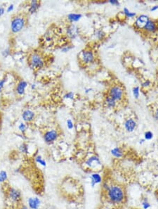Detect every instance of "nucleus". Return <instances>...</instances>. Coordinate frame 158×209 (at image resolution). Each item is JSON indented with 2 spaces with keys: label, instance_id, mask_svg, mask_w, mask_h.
<instances>
[{
  "label": "nucleus",
  "instance_id": "12",
  "mask_svg": "<svg viewBox=\"0 0 158 209\" xmlns=\"http://www.w3.org/2000/svg\"><path fill=\"white\" fill-rule=\"evenodd\" d=\"M85 164L90 168H96L97 167L101 166L100 159L96 156H93L89 157L85 162Z\"/></svg>",
  "mask_w": 158,
  "mask_h": 209
},
{
  "label": "nucleus",
  "instance_id": "18",
  "mask_svg": "<svg viewBox=\"0 0 158 209\" xmlns=\"http://www.w3.org/2000/svg\"><path fill=\"white\" fill-rule=\"evenodd\" d=\"M105 106L109 109H115L117 106V101L108 95L105 99Z\"/></svg>",
  "mask_w": 158,
  "mask_h": 209
},
{
  "label": "nucleus",
  "instance_id": "24",
  "mask_svg": "<svg viewBox=\"0 0 158 209\" xmlns=\"http://www.w3.org/2000/svg\"><path fill=\"white\" fill-rule=\"evenodd\" d=\"M8 179V174L7 172L5 170H1L0 171V182L1 183H4L7 181Z\"/></svg>",
  "mask_w": 158,
  "mask_h": 209
},
{
  "label": "nucleus",
  "instance_id": "42",
  "mask_svg": "<svg viewBox=\"0 0 158 209\" xmlns=\"http://www.w3.org/2000/svg\"><path fill=\"white\" fill-rule=\"evenodd\" d=\"M145 141H146V140L144 139V138H143V139H141L139 140V144H143V143L145 142Z\"/></svg>",
  "mask_w": 158,
  "mask_h": 209
},
{
  "label": "nucleus",
  "instance_id": "36",
  "mask_svg": "<svg viewBox=\"0 0 158 209\" xmlns=\"http://www.w3.org/2000/svg\"><path fill=\"white\" fill-rule=\"evenodd\" d=\"M109 4H110L112 6H115V7H119L120 5V2L118 0H109L108 1Z\"/></svg>",
  "mask_w": 158,
  "mask_h": 209
},
{
  "label": "nucleus",
  "instance_id": "13",
  "mask_svg": "<svg viewBox=\"0 0 158 209\" xmlns=\"http://www.w3.org/2000/svg\"><path fill=\"white\" fill-rule=\"evenodd\" d=\"M35 117V112L30 109L25 110V111L23 112V114H22V118H23V120L26 123L32 122V120H34Z\"/></svg>",
  "mask_w": 158,
  "mask_h": 209
},
{
  "label": "nucleus",
  "instance_id": "31",
  "mask_svg": "<svg viewBox=\"0 0 158 209\" xmlns=\"http://www.w3.org/2000/svg\"><path fill=\"white\" fill-rule=\"evenodd\" d=\"M152 84V82L150 80L147 79L146 80H144L142 83H141V87L144 88V89H146V88H148L150 86H151Z\"/></svg>",
  "mask_w": 158,
  "mask_h": 209
},
{
  "label": "nucleus",
  "instance_id": "44",
  "mask_svg": "<svg viewBox=\"0 0 158 209\" xmlns=\"http://www.w3.org/2000/svg\"><path fill=\"white\" fill-rule=\"evenodd\" d=\"M157 201H158V198H157Z\"/></svg>",
  "mask_w": 158,
  "mask_h": 209
},
{
  "label": "nucleus",
  "instance_id": "33",
  "mask_svg": "<svg viewBox=\"0 0 158 209\" xmlns=\"http://www.w3.org/2000/svg\"><path fill=\"white\" fill-rule=\"evenodd\" d=\"M73 48L72 45H66L63 46L61 48V52H63V53H66V52L70 51L71 49Z\"/></svg>",
  "mask_w": 158,
  "mask_h": 209
},
{
  "label": "nucleus",
  "instance_id": "16",
  "mask_svg": "<svg viewBox=\"0 0 158 209\" xmlns=\"http://www.w3.org/2000/svg\"><path fill=\"white\" fill-rule=\"evenodd\" d=\"M41 204V201L37 197H30L28 199V206L30 209H38Z\"/></svg>",
  "mask_w": 158,
  "mask_h": 209
},
{
  "label": "nucleus",
  "instance_id": "34",
  "mask_svg": "<svg viewBox=\"0 0 158 209\" xmlns=\"http://www.w3.org/2000/svg\"><path fill=\"white\" fill-rule=\"evenodd\" d=\"M11 54V50L9 48H7L4 49L3 51H2V56L4 57V58H7V56H9Z\"/></svg>",
  "mask_w": 158,
  "mask_h": 209
},
{
  "label": "nucleus",
  "instance_id": "1",
  "mask_svg": "<svg viewBox=\"0 0 158 209\" xmlns=\"http://www.w3.org/2000/svg\"><path fill=\"white\" fill-rule=\"evenodd\" d=\"M7 209L20 208L22 206V195L18 189L11 186L7 182L2 184Z\"/></svg>",
  "mask_w": 158,
  "mask_h": 209
},
{
  "label": "nucleus",
  "instance_id": "32",
  "mask_svg": "<svg viewBox=\"0 0 158 209\" xmlns=\"http://www.w3.org/2000/svg\"><path fill=\"white\" fill-rule=\"evenodd\" d=\"M66 125L67 128L69 129V130H72L74 128V123H73L72 120L71 119H67L66 120Z\"/></svg>",
  "mask_w": 158,
  "mask_h": 209
},
{
  "label": "nucleus",
  "instance_id": "3",
  "mask_svg": "<svg viewBox=\"0 0 158 209\" xmlns=\"http://www.w3.org/2000/svg\"><path fill=\"white\" fill-rule=\"evenodd\" d=\"M28 64L30 68L34 70L42 69L44 66L45 61L43 56L39 52L34 51L29 56Z\"/></svg>",
  "mask_w": 158,
  "mask_h": 209
},
{
  "label": "nucleus",
  "instance_id": "28",
  "mask_svg": "<svg viewBox=\"0 0 158 209\" xmlns=\"http://www.w3.org/2000/svg\"><path fill=\"white\" fill-rule=\"evenodd\" d=\"M27 128H28V126L24 123H21L18 125V130L21 132L22 134H24L27 130Z\"/></svg>",
  "mask_w": 158,
  "mask_h": 209
},
{
  "label": "nucleus",
  "instance_id": "23",
  "mask_svg": "<svg viewBox=\"0 0 158 209\" xmlns=\"http://www.w3.org/2000/svg\"><path fill=\"white\" fill-rule=\"evenodd\" d=\"M132 93L136 100H138L140 97V93H141V88L138 86H135L133 87L132 89Z\"/></svg>",
  "mask_w": 158,
  "mask_h": 209
},
{
  "label": "nucleus",
  "instance_id": "19",
  "mask_svg": "<svg viewBox=\"0 0 158 209\" xmlns=\"http://www.w3.org/2000/svg\"><path fill=\"white\" fill-rule=\"evenodd\" d=\"M102 178L100 175L97 173H94L91 175V185L92 187L101 182Z\"/></svg>",
  "mask_w": 158,
  "mask_h": 209
},
{
  "label": "nucleus",
  "instance_id": "25",
  "mask_svg": "<svg viewBox=\"0 0 158 209\" xmlns=\"http://www.w3.org/2000/svg\"><path fill=\"white\" fill-rule=\"evenodd\" d=\"M35 159V161H36L38 164L41 165L42 166L45 167L46 166H47V162H46L44 159L40 155L37 156Z\"/></svg>",
  "mask_w": 158,
  "mask_h": 209
},
{
  "label": "nucleus",
  "instance_id": "38",
  "mask_svg": "<svg viewBox=\"0 0 158 209\" xmlns=\"http://www.w3.org/2000/svg\"><path fill=\"white\" fill-rule=\"evenodd\" d=\"M157 10H158V4L157 5H154V6L151 7V9H150V12H157Z\"/></svg>",
  "mask_w": 158,
  "mask_h": 209
},
{
  "label": "nucleus",
  "instance_id": "40",
  "mask_svg": "<svg viewBox=\"0 0 158 209\" xmlns=\"http://www.w3.org/2000/svg\"><path fill=\"white\" fill-rule=\"evenodd\" d=\"M92 91H93V89H92V88H90V87H87V88H85V89H84V93H85V94H89L90 92H91Z\"/></svg>",
  "mask_w": 158,
  "mask_h": 209
},
{
  "label": "nucleus",
  "instance_id": "20",
  "mask_svg": "<svg viewBox=\"0 0 158 209\" xmlns=\"http://www.w3.org/2000/svg\"><path fill=\"white\" fill-rule=\"evenodd\" d=\"M110 153H111V154L114 156V157L118 158H122V156H123V154H124L123 151H122V148H119V147L113 148V149L111 150Z\"/></svg>",
  "mask_w": 158,
  "mask_h": 209
},
{
  "label": "nucleus",
  "instance_id": "9",
  "mask_svg": "<svg viewBox=\"0 0 158 209\" xmlns=\"http://www.w3.org/2000/svg\"><path fill=\"white\" fill-rule=\"evenodd\" d=\"M150 17L146 14H141L137 16L134 21V27L138 30L143 29L144 26H145V25L148 21Z\"/></svg>",
  "mask_w": 158,
  "mask_h": 209
},
{
  "label": "nucleus",
  "instance_id": "4",
  "mask_svg": "<svg viewBox=\"0 0 158 209\" xmlns=\"http://www.w3.org/2000/svg\"><path fill=\"white\" fill-rule=\"evenodd\" d=\"M26 25V18L23 15L18 14L13 16L11 21V31L13 34H17L24 29Z\"/></svg>",
  "mask_w": 158,
  "mask_h": 209
},
{
  "label": "nucleus",
  "instance_id": "22",
  "mask_svg": "<svg viewBox=\"0 0 158 209\" xmlns=\"http://www.w3.org/2000/svg\"><path fill=\"white\" fill-rule=\"evenodd\" d=\"M123 13L127 18H133L137 17V13L131 12V11L127 7H124L123 9Z\"/></svg>",
  "mask_w": 158,
  "mask_h": 209
},
{
  "label": "nucleus",
  "instance_id": "35",
  "mask_svg": "<svg viewBox=\"0 0 158 209\" xmlns=\"http://www.w3.org/2000/svg\"><path fill=\"white\" fill-rule=\"evenodd\" d=\"M6 81H7L6 78H4L0 80V93H1L2 92V90H3Z\"/></svg>",
  "mask_w": 158,
  "mask_h": 209
},
{
  "label": "nucleus",
  "instance_id": "29",
  "mask_svg": "<svg viewBox=\"0 0 158 209\" xmlns=\"http://www.w3.org/2000/svg\"><path fill=\"white\" fill-rule=\"evenodd\" d=\"M63 98L66 99V100H73L75 99V93L73 92H68L65 93L63 96Z\"/></svg>",
  "mask_w": 158,
  "mask_h": 209
},
{
  "label": "nucleus",
  "instance_id": "14",
  "mask_svg": "<svg viewBox=\"0 0 158 209\" xmlns=\"http://www.w3.org/2000/svg\"><path fill=\"white\" fill-rule=\"evenodd\" d=\"M41 2L37 0H32L29 3L28 13L30 14H34L36 13L40 7Z\"/></svg>",
  "mask_w": 158,
  "mask_h": 209
},
{
  "label": "nucleus",
  "instance_id": "17",
  "mask_svg": "<svg viewBox=\"0 0 158 209\" xmlns=\"http://www.w3.org/2000/svg\"><path fill=\"white\" fill-rule=\"evenodd\" d=\"M81 18H82V15L81 13H71L67 15V18L70 23H75L77 22L80 21Z\"/></svg>",
  "mask_w": 158,
  "mask_h": 209
},
{
  "label": "nucleus",
  "instance_id": "27",
  "mask_svg": "<svg viewBox=\"0 0 158 209\" xmlns=\"http://www.w3.org/2000/svg\"><path fill=\"white\" fill-rule=\"evenodd\" d=\"M154 137V134L151 131H146L144 133V139L145 140H151Z\"/></svg>",
  "mask_w": 158,
  "mask_h": 209
},
{
  "label": "nucleus",
  "instance_id": "15",
  "mask_svg": "<svg viewBox=\"0 0 158 209\" xmlns=\"http://www.w3.org/2000/svg\"><path fill=\"white\" fill-rule=\"evenodd\" d=\"M143 30L148 32H154L157 31V23L153 20L150 18L144 26Z\"/></svg>",
  "mask_w": 158,
  "mask_h": 209
},
{
  "label": "nucleus",
  "instance_id": "21",
  "mask_svg": "<svg viewBox=\"0 0 158 209\" xmlns=\"http://www.w3.org/2000/svg\"><path fill=\"white\" fill-rule=\"evenodd\" d=\"M94 36L95 38H96L98 40L101 41L105 37L106 34L102 29H97L94 32Z\"/></svg>",
  "mask_w": 158,
  "mask_h": 209
},
{
  "label": "nucleus",
  "instance_id": "6",
  "mask_svg": "<svg viewBox=\"0 0 158 209\" xmlns=\"http://www.w3.org/2000/svg\"><path fill=\"white\" fill-rule=\"evenodd\" d=\"M108 96L116 101H121L124 97V90L120 85H114L109 90Z\"/></svg>",
  "mask_w": 158,
  "mask_h": 209
},
{
  "label": "nucleus",
  "instance_id": "41",
  "mask_svg": "<svg viewBox=\"0 0 158 209\" xmlns=\"http://www.w3.org/2000/svg\"><path fill=\"white\" fill-rule=\"evenodd\" d=\"M153 117H154L155 120H158V108L156 109V110H155V111L154 114H153Z\"/></svg>",
  "mask_w": 158,
  "mask_h": 209
},
{
  "label": "nucleus",
  "instance_id": "37",
  "mask_svg": "<svg viewBox=\"0 0 158 209\" xmlns=\"http://www.w3.org/2000/svg\"><path fill=\"white\" fill-rule=\"evenodd\" d=\"M13 9H14V5H13V4H10L9 7H7V13H11V12H12Z\"/></svg>",
  "mask_w": 158,
  "mask_h": 209
},
{
  "label": "nucleus",
  "instance_id": "7",
  "mask_svg": "<svg viewBox=\"0 0 158 209\" xmlns=\"http://www.w3.org/2000/svg\"><path fill=\"white\" fill-rule=\"evenodd\" d=\"M58 136L59 134L58 133V131L56 130H54V129H52V130H49L47 132H45L43 135V138L47 144H51L58 139Z\"/></svg>",
  "mask_w": 158,
  "mask_h": 209
},
{
  "label": "nucleus",
  "instance_id": "39",
  "mask_svg": "<svg viewBox=\"0 0 158 209\" xmlns=\"http://www.w3.org/2000/svg\"><path fill=\"white\" fill-rule=\"evenodd\" d=\"M5 13V9L4 7L0 5V17H2V16L4 15V13Z\"/></svg>",
  "mask_w": 158,
  "mask_h": 209
},
{
  "label": "nucleus",
  "instance_id": "26",
  "mask_svg": "<svg viewBox=\"0 0 158 209\" xmlns=\"http://www.w3.org/2000/svg\"><path fill=\"white\" fill-rule=\"evenodd\" d=\"M21 153H24V154H28V145L26 143H23L19 147Z\"/></svg>",
  "mask_w": 158,
  "mask_h": 209
},
{
  "label": "nucleus",
  "instance_id": "5",
  "mask_svg": "<svg viewBox=\"0 0 158 209\" xmlns=\"http://www.w3.org/2000/svg\"><path fill=\"white\" fill-rule=\"evenodd\" d=\"M80 61L85 65H90L93 64L95 59H96V56L94 51L90 49H86L80 52L79 55Z\"/></svg>",
  "mask_w": 158,
  "mask_h": 209
},
{
  "label": "nucleus",
  "instance_id": "10",
  "mask_svg": "<svg viewBox=\"0 0 158 209\" xmlns=\"http://www.w3.org/2000/svg\"><path fill=\"white\" fill-rule=\"evenodd\" d=\"M137 127V123L132 118H129L125 120L124 123V128L128 133H133Z\"/></svg>",
  "mask_w": 158,
  "mask_h": 209
},
{
  "label": "nucleus",
  "instance_id": "43",
  "mask_svg": "<svg viewBox=\"0 0 158 209\" xmlns=\"http://www.w3.org/2000/svg\"><path fill=\"white\" fill-rule=\"evenodd\" d=\"M2 115H1V114H0V130H1V127H2Z\"/></svg>",
  "mask_w": 158,
  "mask_h": 209
},
{
  "label": "nucleus",
  "instance_id": "2",
  "mask_svg": "<svg viewBox=\"0 0 158 209\" xmlns=\"http://www.w3.org/2000/svg\"><path fill=\"white\" fill-rule=\"evenodd\" d=\"M107 197L110 202L114 204H119L124 202L125 193L124 189L118 185H112L108 186L106 189Z\"/></svg>",
  "mask_w": 158,
  "mask_h": 209
},
{
  "label": "nucleus",
  "instance_id": "11",
  "mask_svg": "<svg viewBox=\"0 0 158 209\" xmlns=\"http://www.w3.org/2000/svg\"><path fill=\"white\" fill-rule=\"evenodd\" d=\"M27 87H28V82L26 80H19L16 86L15 91L16 95L19 96V97L23 96L26 93Z\"/></svg>",
  "mask_w": 158,
  "mask_h": 209
},
{
  "label": "nucleus",
  "instance_id": "8",
  "mask_svg": "<svg viewBox=\"0 0 158 209\" xmlns=\"http://www.w3.org/2000/svg\"><path fill=\"white\" fill-rule=\"evenodd\" d=\"M80 28L75 23H70L66 27V35L70 40H75L79 36Z\"/></svg>",
  "mask_w": 158,
  "mask_h": 209
},
{
  "label": "nucleus",
  "instance_id": "30",
  "mask_svg": "<svg viewBox=\"0 0 158 209\" xmlns=\"http://www.w3.org/2000/svg\"><path fill=\"white\" fill-rule=\"evenodd\" d=\"M142 207L143 209H148L151 208V204H150V203L148 202L147 198H145V199L142 201Z\"/></svg>",
  "mask_w": 158,
  "mask_h": 209
}]
</instances>
